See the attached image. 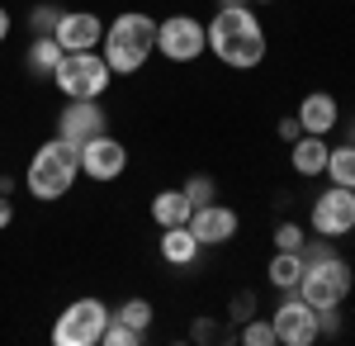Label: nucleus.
<instances>
[{"instance_id": "34", "label": "nucleus", "mask_w": 355, "mask_h": 346, "mask_svg": "<svg viewBox=\"0 0 355 346\" xmlns=\"http://www.w3.org/2000/svg\"><path fill=\"white\" fill-rule=\"evenodd\" d=\"M246 5H275V0H246Z\"/></svg>"}, {"instance_id": "3", "label": "nucleus", "mask_w": 355, "mask_h": 346, "mask_svg": "<svg viewBox=\"0 0 355 346\" xmlns=\"http://www.w3.org/2000/svg\"><path fill=\"white\" fill-rule=\"evenodd\" d=\"M303 275H299V299H308L313 308H341L346 304V294H351L355 275L351 266L331 252V247H313V242H303Z\"/></svg>"}, {"instance_id": "6", "label": "nucleus", "mask_w": 355, "mask_h": 346, "mask_svg": "<svg viewBox=\"0 0 355 346\" xmlns=\"http://www.w3.org/2000/svg\"><path fill=\"white\" fill-rule=\"evenodd\" d=\"M105 322H110V308L100 299H76L67 304L53 322V342L57 346H95L105 337Z\"/></svg>"}, {"instance_id": "24", "label": "nucleus", "mask_w": 355, "mask_h": 346, "mask_svg": "<svg viewBox=\"0 0 355 346\" xmlns=\"http://www.w3.org/2000/svg\"><path fill=\"white\" fill-rule=\"evenodd\" d=\"M242 342H246V346H275V322H266V318H246Z\"/></svg>"}, {"instance_id": "30", "label": "nucleus", "mask_w": 355, "mask_h": 346, "mask_svg": "<svg viewBox=\"0 0 355 346\" xmlns=\"http://www.w3.org/2000/svg\"><path fill=\"white\" fill-rule=\"evenodd\" d=\"M194 337H199V342H209V337H214V318H199V322H194Z\"/></svg>"}, {"instance_id": "22", "label": "nucleus", "mask_w": 355, "mask_h": 346, "mask_svg": "<svg viewBox=\"0 0 355 346\" xmlns=\"http://www.w3.org/2000/svg\"><path fill=\"white\" fill-rule=\"evenodd\" d=\"M142 337H147V332H137V327H128V322L110 318V322H105V337H100V342H105V346H137Z\"/></svg>"}, {"instance_id": "1", "label": "nucleus", "mask_w": 355, "mask_h": 346, "mask_svg": "<svg viewBox=\"0 0 355 346\" xmlns=\"http://www.w3.org/2000/svg\"><path fill=\"white\" fill-rule=\"evenodd\" d=\"M204 33H209L214 57H218L223 67H232V72H251V67L266 62V28H261V19H256L246 5L218 10Z\"/></svg>"}, {"instance_id": "23", "label": "nucleus", "mask_w": 355, "mask_h": 346, "mask_svg": "<svg viewBox=\"0 0 355 346\" xmlns=\"http://www.w3.org/2000/svg\"><path fill=\"white\" fill-rule=\"evenodd\" d=\"M185 199H190L194 209H204V204H214V195H218V190H214V181H209V176H190V181H185Z\"/></svg>"}, {"instance_id": "2", "label": "nucleus", "mask_w": 355, "mask_h": 346, "mask_svg": "<svg viewBox=\"0 0 355 346\" xmlns=\"http://www.w3.org/2000/svg\"><path fill=\"white\" fill-rule=\"evenodd\" d=\"M105 62H110L114 76H133L147 67V57L157 48V19L142 15V10H123L114 15V24L105 28Z\"/></svg>"}, {"instance_id": "8", "label": "nucleus", "mask_w": 355, "mask_h": 346, "mask_svg": "<svg viewBox=\"0 0 355 346\" xmlns=\"http://www.w3.org/2000/svg\"><path fill=\"white\" fill-rule=\"evenodd\" d=\"M313 233L318 238H346L355 228V190L346 186H327L318 199H313Z\"/></svg>"}, {"instance_id": "33", "label": "nucleus", "mask_w": 355, "mask_h": 346, "mask_svg": "<svg viewBox=\"0 0 355 346\" xmlns=\"http://www.w3.org/2000/svg\"><path fill=\"white\" fill-rule=\"evenodd\" d=\"M237 5H246V0H218V10H237Z\"/></svg>"}, {"instance_id": "27", "label": "nucleus", "mask_w": 355, "mask_h": 346, "mask_svg": "<svg viewBox=\"0 0 355 346\" xmlns=\"http://www.w3.org/2000/svg\"><path fill=\"white\" fill-rule=\"evenodd\" d=\"M341 332V313L336 308H318V337H336Z\"/></svg>"}, {"instance_id": "11", "label": "nucleus", "mask_w": 355, "mask_h": 346, "mask_svg": "<svg viewBox=\"0 0 355 346\" xmlns=\"http://www.w3.org/2000/svg\"><path fill=\"white\" fill-rule=\"evenodd\" d=\"M53 38L62 43V53H90V48L105 43V19L90 15V10H62Z\"/></svg>"}, {"instance_id": "16", "label": "nucleus", "mask_w": 355, "mask_h": 346, "mask_svg": "<svg viewBox=\"0 0 355 346\" xmlns=\"http://www.w3.org/2000/svg\"><path fill=\"white\" fill-rule=\"evenodd\" d=\"M162 256L171 266H190L199 256V238L190 233V223H175V228H162Z\"/></svg>"}, {"instance_id": "28", "label": "nucleus", "mask_w": 355, "mask_h": 346, "mask_svg": "<svg viewBox=\"0 0 355 346\" xmlns=\"http://www.w3.org/2000/svg\"><path fill=\"white\" fill-rule=\"evenodd\" d=\"M251 313H256V299H251V294H237V299H232V322H246Z\"/></svg>"}, {"instance_id": "17", "label": "nucleus", "mask_w": 355, "mask_h": 346, "mask_svg": "<svg viewBox=\"0 0 355 346\" xmlns=\"http://www.w3.org/2000/svg\"><path fill=\"white\" fill-rule=\"evenodd\" d=\"M194 204L185 199V190H162L157 199H152V218L162 223V228H175V223H190Z\"/></svg>"}, {"instance_id": "35", "label": "nucleus", "mask_w": 355, "mask_h": 346, "mask_svg": "<svg viewBox=\"0 0 355 346\" xmlns=\"http://www.w3.org/2000/svg\"><path fill=\"white\" fill-rule=\"evenodd\" d=\"M351 142H355V124H351Z\"/></svg>"}, {"instance_id": "7", "label": "nucleus", "mask_w": 355, "mask_h": 346, "mask_svg": "<svg viewBox=\"0 0 355 346\" xmlns=\"http://www.w3.org/2000/svg\"><path fill=\"white\" fill-rule=\"evenodd\" d=\"M204 48H209V33L190 15H166L162 24H157V53L166 62H194Z\"/></svg>"}, {"instance_id": "5", "label": "nucleus", "mask_w": 355, "mask_h": 346, "mask_svg": "<svg viewBox=\"0 0 355 346\" xmlns=\"http://www.w3.org/2000/svg\"><path fill=\"white\" fill-rule=\"evenodd\" d=\"M110 62H105V53H62V62H57L53 72V85L67 95V100H100L105 90H110Z\"/></svg>"}, {"instance_id": "31", "label": "nucleus", "mask_w": 355, "mask_h": 346, "mask_svg": "<svg viewBox=\"0 0 355 346\" xmlns=\"http://www.w3.org/2000/svg\"><path fill=\"white\" fill-rule=\"evenodd\" d=\"M10 218H15V204H10V199L0 195V228H10Z\"/></svg>"}, {"instance_id": "32", "label": "nucleus", "mask_w": 355, "mask_h": 346, "mask_svg": "<svg viewBox=\"0 0 355 346\" xmlns=\"http://www.w3.org/2000/svg\"><path fill=\"white\" fill-rule=\"evenodd\" d=\"M10 28H15V19H10V10H5V5H0V43H5V38H10Z\"/></svg>"}, {"instance_id": "12", "label": "nucleus", "mask_w": 355, "mask_h": 346, "mask_svg": "<svg viewBox=\"0 0 355 346\" xmlns=\"http://www.w3.org/2000/svg\"><path fill=\"white\" fill-rule=\"evenodd\" d=\"M237 228H242L237 209H227V204H218V199L190 213V233L199 238V247H223V242L237 238Z\"/></svg>"}, {"instance_id": "4", "label": "nucleus", "mask_w": 355, "mask_h": 346, "mask_svg": "<svg viewBox=\"0 0 355 346\" xmlns=\"http://www.w3.org/2000/svg\"><path fill=\"white\" fill-rule=\"evenodd\" d=\"M76 171H81V142H71V138L57 133V138H48V142L33 152L24 186H28L33 199L53 204V199H62L67 190L76 186Z\"/></svg>"}, {"instance_id": "20", "label": "nucleus", "mask_w": 355, "mask_h": 346, "mask_svg": "<svg viewBox=\"0 0 355 346\" xmlns=\"http://www.w3.org/2000/svg\"><path fill=\"white\" fill-rule=\"evenodd\" d=\"M327 176L331 186H346V190H355V142H341V147H331L327 152Z\"/></svg>"}, {"instance_id": "25", "label": "nucleus", "mask_w": 355, "mask_h": 346, "mask_svg": "<svg viewBox=\"0 0 355 346\" xmlns=\"http://www.w3.org/2000/svg\"><path fill=\"white\" fill-rule=\"evenodd\" d=\"M57 19H62V10H57V5H33L28 28H33V33H57Z\"/></svg>"}, {"instance_id": "26", "label": "nucleus", "mask_w": 355, "mask_h": 346, "mask_svg": "<svg viewBox=\"0 0 355 346\" xmlns=\"http://www.w3.org/2000/svg\"><path fill=\"white\" fill-rule=\"evenodd\" d=\"M275 247H279V252H299L303 247V228L299 223H279V228H275Z\"/></svg>"}, {"instance_id": "19", "label": "nucleus", "mask_w": 355, "mask_h": 346, "mask_svg": "<svg viewBox=\"0 0 355 346\" xmlns=\"http://www.w3.org/2000/svg\"><path fill=\"white\" fill-rule=\"evenodd\" d=\"M57 62H62V43H57L53 33H33V43H28V72L33 76H53Z\"/></svg>"}, {"instance_id": "13", "label": "nucleus", "mask_w": 355, "mask_h": 346, "mask_svg": "<svg viewBox=\"0 0 355 346\" xmlns=\"http://www.w3.org/2000/svg\"><path fill=\"white\" fill-rule=\"evenodd\" d=\"M110 129V114L100 100H67V109L57 114V133L71 138V142H85V138L105 133Z\"/></svg>"}, {"instance_id": "14", "label": "nucleus", "mask_w": 355, "mask_h": 346, "mask_svg": "<svg viewBox=\"0 0 355 346\" xmlns=\"http://www.w3.org/2000/svg\"><path fill=\"white\" fill-rule=\"evenodd\" d=\"M299 129L303 133H318V138H327L336 124H341V105H336V95H327V90H313V95H303V105H299Z\"/></svg>"}, {"instance_id": "21", "label": "nucleus", "mask_w": 355, "mask_h": 346, "mask_svg": "<svg viewBox=\"0 0 355 346\" xmlns=\"http://www.w3.org/2000/svg\"><path fill=\"white\" fill-rule=\"evenodd\" d=\"M114 318L137 327V332H147V327H152V304H147V299H123V308H119Z\"/></svg>"}, {"instance_id": "9", "label": "nucleus", "mask_w": 355, "mask_h": 346, "mask_svg": "<svg viewBox=\"0 0 355 346\" xmlns=\"http://www.w3.org/2000/svg\"><path fill=\"white\" fill-rule=\"evenodd\" d=\"M270 322H275V342H284V346H313L318 342V308L308 299H299V294H289L275 308Z\"/></svg>"}, {"instance_id": "29", "label": "nucleus", "mask_w": 355, "mask_h": 346, "mask_svg": "<svg viewBox=\"0 0 355 346\" xmlns=\"http://www.w3.org/2000/svg\"><path fill=\"white\" fill-rule=\"evenodd\" d=\"M299 133H303V129H299V119H294V114H289V119H279V138H284V142H294Z\"/></svg>"}, {"instance_id": "18", "label": "nucleus", "mask_w": 355, "mask_h": 346, "mask_svg": "<svg viewBox=\"0 0 355 346\" xmlns=\"http://www.w3.org/2000/svg\"><path fill=\"white\" fill-rule=\"evenodd\" d=\"M266 275H270L275 290L294 294V290H299V275H303V252H275L270 266H266Z\"/></svg>"}, {"instance_id": "15", "label": "nucleus", "mask_w": 355, "mask_h": 346, "mask_svg": "<svg viewBox=\"0 0 355 346\" xmlns=\"http://www.w3.org/2000/svg\"><path fill=\"white\" fill-rule=\"evenodd\" d=\"M289 147H294V152H289V161H294V171H299L303 181H308V176H322V171H327V138H318V133H299L294 138V142H289Z\"/></svg>"}, {"instance_id": "10", "label": "nucleus", "mask_w": 355, "mask_h": 346, "mask_svg": "<svg viewBox=\"0 0 355 346\" xmlns=\"http://www.w3.org/2000/svg\"><path fill=\"white\" fill-rule=\"evenodd\" d=\"M81 171L90 181H119L128 171V147L110 133H95L81 142Z\"/></svg>"}]
</instances>
